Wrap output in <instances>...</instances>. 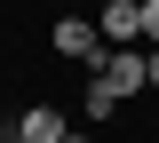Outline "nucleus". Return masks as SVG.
Returning a JSON list of instances; mask_svg holds the SVG:
<instances>
[{
  "label": "nucleus",
  "instance_id": "nucleus-2",
  "mask_svg": "<svg viewBox=\"0 0 159 143\" xmlns=\"http://www.w3.org/2000/svg\"><path fill=\"white\" fill-rule=\"evenodd\" d=\"M103 87H111L119 103L127 96H143V87H151V48H111V56H103V72H96Z\"/></svg>",
  "mask_w": 159,
  "mask_h": 143
},
{
  "label": "nucleus",
  "instance_id": "nucleus-10",
  "mask_svg": "<svg viewBox=\"0 0 159 143\" xmlns=\"http://www.w3.org/2000/svg\"><path fill=\"white\" fill-rule=\"evenodd\" d=\"M8 143H16V135H8Z\"/></svg>",
  "mask_w": 159,
  "mask_h": 143
},
{
  "label": "nucleus",
  "instance_id": "nucleus-8",
  "mask_svg": "<svg viewBox=\"0 0 159 143\" xmlns=\"http://www.w3.org/2000/svg\"><path fill=\"white\" fill-rule=\"evenodd\" d=\"M72 143H96V135H72Z\"/></svg>",
  "mask_w": 159,
  "mask_h": 143
},
{
  "label": "nucleus",
  "instance_id": "nucleus-1",
  "mask_svg": "<svg viewBox=\"0 0 159 143\" xmlns=\"http://www.w3.org/2000/svg\"><path fill=\"white\" fill-rule=\"evenodd\" d=\"M48 48L72 56V64H88V72H103V56H111L103 32H96V16H56V24H48Z\"/></svg>",
  "mask_w": 159,
  "mask_h": 143
},
{
  "label": "nucleus",
  "instance_id": "nucleus-4",
  "mask_svg": "<svg viewBox=\"0 0 159 143\" xmlns=\"http://www.w3.org/2000/svg\"><path fill=\"white\" fill-rule=\"evenodd\" d=\"M72 135H80V127L64 119L56 103H32V111L16 119V143H72Z\"/></svg>",
  "mask_w": 159,
  "mask_h": 143
},
{
  "label": "nucleus",
  "instance_id": "nucleus-7",
  "mask_svg": "<svg viewBox=\"0 0 159 143\" xmlns=\"http://www.w3.org/2000/svg\"><path fill=\"white\" fill-rule=\"evenodd\" d=\"M151 87H159V48H151Z\"/></svg>",
  "mask_w": 159,
  "mask_h": 143
},
{
  "label": "nucleus",
  "instance_id": "nucleus-3",
  "mask_svg": "<svg viewBox=\"0 0 159 143\" xmlns=\"http://www.w3.org/2000/svg\"><path fill=\"white\" fill-rule=\"evenodd\" d=\"M96 32H103V48H143V0H103Z\"/></svg>",
  "mask_w": 159,
  "mask_h": 143
},
{
  "label": "nucleus",
  "instance_id": "nucleus-11",
  "mask_svg": "<svg viewBox=\"0 0 159 143\" xmlns=\"http://www.w3.org/2000/svg\"><path fill=\"white\" fill-rule=\"evenodd\" d=\"M151 143H159V135H151Z\"/></svg>",
  "mask_w": 159,
  "mask_h": 143
},
{
  "label": "nucleus",
  "instance_id": "nucleus-6",
  "mask_svg": "<svg viewBox=\"0 0 159 143\" xmlns=\"http://www.w3.org/2000/svg\"><path fill=\"white\" fill-rule=\"evenodd\" d=\"M143 48H159V0H143Z\"/></svg>",
  "mask_w": 159,
  "mask_h": 143
},
{
  "label": "nucleus",
  "instance_id": "nucleus-5",
  "mask_svg": "<svg viewBox=\"0 0 159 143\" xmlns=\"http://www.w3.org/2000/svg\"><path fill=\"white\" fill-rule=\"evenodd\" d=\"M111 111H119V96H111L103 80H88V119H111Z\"/></svg>",
  "mask_w": 159,
  "mask_h": 143
},
{
  "label": "nucleus",
  "instance_id": "nucleus-9",
  "mask_svg": "<svg viewBox=\"0 0 159 143\" xmlns=\"http://www.w3.org/2000/svg\"><path fill=\"white\" fill-rule=\"evenodd\" d=\"M0 143H8V135H0Z\"/></svg>",
  "mask_w": 159,
  "mask_h": 143
}]
</instances>
